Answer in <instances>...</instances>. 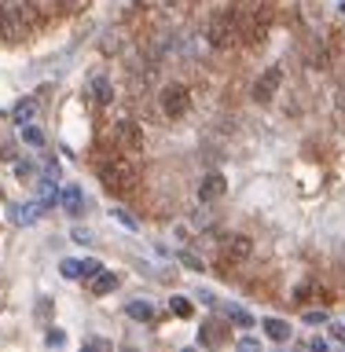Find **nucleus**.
Returning <instances> with one entry per match:
<instances>
[{
	"mask_svg": "<svg viewBox=\"0 0 345 352\" xmlns=\"http://www.w3.org/2000/svg\"><path fill=\"white\" fill-rule=\"evenodd\" d=\"M37 26H41V11L33 8L30 0H19V4L0 8V37H4L8 44L26 41Z\"/></svg>",
	"mask_w": 345,
	"mask_h": 352,
	"instance_id": "obj_1",
	"label": "nucleus"
},
{
	"mask_svg": "<svg viewBox=\"0 0 345 352\" xmlns=\"http://www.w3.org/2000/svg\"><path fill=\"white\" fill-rule=\"evenodd\" d=\"M99 180H103V187L110 195H118V198H125L136 191V184H140V169L132 165L129 158H121V154H110V158L99 165Z\"/></svg>",
	"mask_w": 345,
	"mask_h": 352,
	"instance_id": "obj_2",
	"label": "nucleus"
},
{
	"mask_svg": "<svg viewBox=\"0 0 345 352\" xmlns=\"http://www.w3.org/2000/svg\"><path fill=\"white\" fill-rule=\"evenodd\" d=\"M209 44L213 48H220V52H228L231 44H239V37H242V22H239V11H224V15H217L213 22H209Z\"/></svg>",
	"mask_w": 345,
	"mask_h": 352,
	"instance_id": "obj_3",
	"label": "nucleus"
},
{
	"mask_svg": "<svg viewBox=\"0 0 345 352\" xmlns=\"http://www.w3.org/2000/svg\"><path fill=\"white\" fill-rule=\"evenodd\" d=\"M187 110H191V96H187V88L184 85H165L162 88V114L173 118V121H180V118H187Z\"/></svg>",
	"mask_w": 345,
	"mask_h": 352,
	"instance_id": "obj_4",
	"label": "nucleus"
},
{
	"mask_svg": "<svg viewBox=\"0 0 345 352\" xmlns=\"http://www.w3.org/2000/svg\"><path fill=\"white\" fill-rule=\"evenodd\" d=\"M253 257V239L250 235H228L224 242H220V264H231V268H236V264H242V261H250Z\"/></svg>",
	"mask_w": 345,
	"mask_h": 352,
	"instance_id": "obj_5",
	"label": "nucleus"
},
{
	"mask_svg": "<svg viewBox=\"0 0 345 352\" xmlns=\"http://www.w3.org/2000/svg\"><path fill=\"white\" fill-rule=\"evenodd\" d=\"M114 140H118V147H125V151H143V129L132 118L114 121Z\"/></svg>",
	"mask_w": 345,
	"mask_h": 352,
	"instance_id": "obj_6",
	"label": "nucleus"
},
{
	"mask_svg": "<svg viewBox=\"0 0 345 352\" xmlns=\"http://www.w3.org/2000/svg\"><path fill=\"white\" fill-rule=\"evenodd\" d=\"M280 85H283V70L280 66H269V70L258 77V85H253V99H258V103H272V96Z\"/></svg>",
	"mask_w": 345,
	"mask_h": 352,
	"instance_id": "obj_7",
	"label": "nucleus"
},
{
	"mask_svg": "<svg viewBox=\"0 0 345 352\" xmlns=\"http://www.w3.org/2000/svg\"><path fill=\"white\" fill-rule=\"evenodd\" d=\"M228 195V176L224 173H206L202 184H198V202H217V198Z\"/></svg>",
	"mask_w": 345,
	"mask_h": 352,
	"instance_id": "obj_8",
	"label": "nucleus"
},
{
	"mask_svg": "<svg viewBox=\"0 0 345 352\" xmlns=\"http://www.w3.org/2000/svg\"><path fill=\"white\" fill-rule=\"evenodd\" d=\"M228 338H231L228 323H217V319H209V323H202V330H198V345L202 349H220Z\"/></svg>",
	"mask_w": 345,
	"mask_h": 352,
	"instance_id": "obj_9",
	"label": "nucleus"
},
{
	"mask_svg": "<svg viewBox=\"0 0 345 352\" xmlns=\"http://www.w3.org/2000/svg\"><path fill=\"white\" fill-rule=\"evenodd\" d=\"M103 264H99L96 257H85V261H77V257H66L59 264V272H63V279H88L92 272H99Z\"/></svg>",
	"mask_w": 345,
	"mask_h": 352,
	"instance_id": "obj_10",
	"label": "nucleus"
},
{
	"mask_svg": "<svg viewBox=\"0 0 345 352\" xmlns=\"http://www.w3.org/2000/svg\"><path fill=\"white\" fill-rule=\"evenodd\" d=\"M114 286H118V275H114V272H103V268H99V272L88 275V294H92V297H107Z\"/></svg>",
	"mask_w": 345,
	"mask_h": 352,
	"instance_id": "obj_11",
	"label": "nucleus"
},
{
	"mask_svg": "<svg viewBox=\"0 0 345 352\" xmlns=\"http://www.w3.org/2000/svg\"><path fill=\"white\" fill-rule=\"evenodd\" d=\"M264 334H269L272 341H280V345H283V341H291V334H294V330H291V323H286V319H280V316H272V319H264Z\"/></svg>",
	"mask_w": 345,
	"mask_h": 352,
	"instance_id": "obj_12",
	"label": "nucleus"
},
{
	"mask_svg": "<svg viewBox=\"0 0 345 352\" xmlns=\"http://www.w3.org/2000/svg\"><path fill=\"white\" fill-rule=\"evenodd\" d=\"M63 209H66V213H70V217H77V213H81V209H85V195H81V187H63Z\"/></svg>",
	"mask_w": 345,
	"mask_h": 352,
	"instance_id": "obj_13",
	"label": "nucleus"
},
{
	"mask_svg": "<svg viewBox=\"0 0 345 352\" xmlns=\"http://www.w3.org/2000/svg\"><path fill=\"white\" fill-rule=\"evenodd\" d=\"M125 312L136 319V323H154V308H151L147 301H129V305H125Z\"/></svg>",
	"mask_w": 345,
	"mask_h": 352,
	"instance_id": "obj_14",
	"label": "nucleus"
},
{
	"mask_svg": "<svg viewBox=\"0 0 345 352\" xmlns=\"http://www.w3.org/2000/svg\"><path fill=\"white\" fill-rule=\"evenodd\" d=\"M41 202H30V206H15V209H11V217H15L19 220V224H33V220H37V213H41Z\"/></svg>",
	"mask_w": 345,
	"mask_h": 352,
	"instance_id": "obj_15",
	"label": "nucleus"
},
{
	"mask_svg": "<svg viewBox=\"0 0 345 352\" xmlns=\"http://www.w3.org/2000/svg\"><path fill=\"white\" fill-rule=\"evenodd\" d=\"M224 316H228L236 327H253V316L247 312V308H239V305H228V308H224Z\"/></svg>",
	"mask_w": 345,
	"mask_h": 352,
	"instance_id": "obj_16",
	"label": "nucleus"
},
{
	"mask_svg": "<svg viewBox=\"0 0 345 352\" xmlns=\"http://www.w3.org/2000/svg\"><path fill=\"white\" fill-rule=\"evenodd\" d=\"M33 114H37V99H22V103L15 107V114H11V118H15L19 125H26V121H30Z\"/></svg>",
	"mask_w": 345,
	"mask_h": 352,
	"instance_id": "obj_17",
	"label": "nucleus"
},
{
	"mask_svg": "<svg viewBox=\"0 0 345 352\" xmlns=\"http://www.w3.org/2000/svg\"><path fill=\"white\" fill-rule=\"evenodd\" d=\"M92 88H96V103H99V107H107L110 99H114V88H110L107 77H96V85H92Z\"/></svg>",
	"mask_w": 345,
	"mask_h": 352,
	"instance_id": "obj_18",
	"label": "nucleus"
},
{
	"mask_svg": "<svg viewBox=\"0 0 345 352\" xmlns=\"http://www.w3.org/2000/svg\"><path fill=\"white\" fill-rule=\"evenodd\" d=\"M169 312L180 316V319H191V316H195V305L187 301V297H173V301H169Z\"/></svg>",
	"mask_w": 345,
	"mask_h": 352,
	"instance_id": "obj_19",
	"label": "nucleus"
},
{
	"mask_svg": "<svg viewBox=\"0 0 345 352\" xmlns=\"http://www.w3.org/2000/svg\"><path fill=\"white\" fill-rule=\"evenodd\" d=\"M22 143H30V147H41V143H44V132L26 121V125H22Z\"/></svg>",
	"mask_w": 345,
	"mask_h": 352,
	"instance_id": "obj_20",
	"label": "nucleus"
},
{
	"mask_svg": "<svg viewBox=\"0 0 345 352\" xmlns=\"http://www.w3.org/2000/svg\"><path fill=\"white\" fill-rule=\"evenodd\" d=\"M180 261H184V268H191V272H202V268H206V264L198 261L195 253H180Z\"/></svg>",
	"mask_w": 345,
	"mask_h": 352,
	"instance_id": "obj_21",
	"label": "nucleus"
},
{
	"mask_svg": "<svg viewBox=\"0 0 345 352\" xmlns=\"http://www.w3.org/2000/svg\"><path fill=\"white\" fill-rule=\"evenodd\" d=\"M44 341H48L52 349H59V345H66V334H63V330H48V334H44Z\"/></svg>",
	"mask_w": 345,
	"mask_h": 352,
	"instance_id": "obj_22",
	"label": "nucleus"
},
{
	"mask_svg": "<svg viewBox=\"0 0 345 352\" xmlns=\"http://www.w3.org/2000/svg\"><path fill=\"white\" fill-rule=\"evenodd\" d=\"M110 217H114V220H121L125 228H136V217H129L125 209H110Z\"/></svg>",
	"mask_w": 345,
	"mask_h": 352,
	"instance_id": "obj_23",
	"label": "nucleus"
},
{
	"mask_svg": "<svg viewBox=\"0 0 345 352\" xmlns=\"http://www.w3.org/2000/svg\"><path fill=\"white\" fill-rule=\"evenodd\" d=\"M15 173H19V180H33V173H37V169H33L30 162H19V165H15Z\"/></svg>",
	"mask_w": 345,
	"mask_h": 352,
	"instance_id": "obj_24",
	"label": "nucleus"
},
{
	"mask_svg": "<svg viewBox=\"0 0 345 352\" xmlns=\"http://www.w3.org/2000/svg\"><path fill=\"white\" fill-rule=\"evenodd\" d=\"M305 323H313V327L327 323V312H324V308H320V312H305Z\"/></svg>",
	"mask_w": 345,
	"mask_h": 352,
	"instance_id": "obj_25",
	"label": "nucleus"
},
{
	"mask_svg": "<svg viewBox=\"0 0 345 352\" xmlns=\"http://www.w3.org/2000/svg\"><path fill=\"white\" fill-rule=\"evenodd\" d=\"M74 242H81V246H85V242H92V231H85V228H77L74 231V235H70Z\"/></svg>",
	"mask_w": 345,
	"mask_h": 352,
	"instance_id": "obj_26",
	"label": "nucleus"
},
{
	"mask_svg": "<svg viewBox=\"0 0 345 352\" xmlns=\"http://www.w3.org/2000/svg\"><path fill=\"white\" fill-rule=\"evenodd\" d=\"M48 312H52V301H41V305H37V316L48 319Z\"/></svg>",
	"mask_w": 345,
	"mask_h": 352,
	"instance_id": "obj_27",
	"label": "nucleus"
},
{
	"mask_svg": "<svg viewBox=\"0 0 345 352\" xmlns=\"http://www.w3.org/2000/svg\"><path fill=\"white\" fill-rule=\"evenodd\" d=\"M331 334H335V341H342V345H345V327L335 323V327H331Z\"/></svg>",
	"mask_w": 345,
	"mask_h": 352,
	"instance_id": "obj_28",
	"label": "nucleus"
},
{
	"mask_svg": "<svg viewBox=\"0 0 345 352\" xmlns=\"http://www.w3.org/2000/svg\"><path fill=\"white\" fill-rule=\"evenodd\" d=\"M140 4H162V0H140Z\"/></svg>",
	"mask_w": 345,
	"mask_h": 352,
	"instance_id": "obj_29",
	"label": "nucleus"
}]
</instances>
